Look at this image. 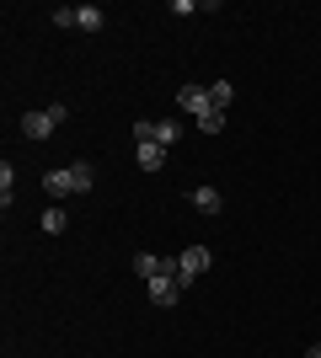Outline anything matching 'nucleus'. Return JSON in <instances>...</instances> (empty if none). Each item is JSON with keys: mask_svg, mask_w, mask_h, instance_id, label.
I'll list each match as a JSON object with an SVG mask.
<instances>
[{"mask_svg": "<svg viewBox=\"0 0 321 358\" xmlns=\"http://www.w3.org/2000/svg\"><path fill=\"white\" fill-rule=\"evenodd\" d=\"M64 118H70V107H64V102L38 107V113H22V134H27V139H48V134H54V129H59Z\"/></svg>", "mask_w": 321, "mask_h": 358, "instance_id": "1", "label": "nucleus"}, {"mask_svg": "<svg viewBox=\"0 0 321 358\" xmlns=\"http://www.w3.org/2000/svg\"><path fill=\"white\" fill-rule=\"evenodd\" d=\"M177 107H183V113H187V118H193V123H199L204 118V113H209V86H199V80H183V91H177Z\"/></svg>", "mask_w": 321, "mask_h": 358, "instance_id": "2", "label": "nucleus"}, {"mask_svg": "<svg viewBox=\"0 0 321 358\" xmlns=\"http://www.w3.org/2000/svg\"><path fill=\"white\" fill-rule=\"evenodd\" d=\"M145 294H150V305H177V294H183V284H177V273H155V278H145Z\"/></svg>", "mask_w": 321, "mask_h": 358, "instance_id": "3", "label": "nucleus"}, {"mask_svg": "<svg viewBox=\"0 0 321 358\" xmlns=\"http://www.w3.org/2000/svg\"><path fill=\"white\" fill-rule=\"evenodd\" d=\"M177 262H183V289H187V284H193V278H199V273L214 262V257H209V246H187V252L177 257Z\"/></svg>", "mask_w": 321, "mask_h": 358, "instance_id": "4", "label": "nucleus"}, {"mask_svg": "<svg viewBox=\"0 0 321 358\" xmlns=\"http://www.w3.org/2000/svg\"><path fill=\"white\" fill-rule=\"evenodd\" d=\"M187 198H193L199 214H225V193L220 187H187Z\"/></svg>", "mask_w": 321, "mask_h": 358, "instance_id": "5", "label": "nucleus"}, {"mask_svg": "<svg viewBox=\"0 0 321 358\" xmlns=\"http://www.w3.org/2000/svg\"><path fill=\"white\" fill-rule=\"evenodd\" d=\"M43 187H48V198H54V203H59V198H70V193H76L70 166H64V171H43Z\"/></svg>", "mask_w": 321, "mask_h": 358, "instance_id": "6", "label": "nucleus"}, {"mask_svg": "<svg viewBox=\"0 0 321 358\" xmlns=\"http://www.w3.org/2000/svg\"><path fill=\"white\" fill-rule=\"evenodd\" d=\"M11 203H16V166L0 161V209L11 214Z\"/></svg>", "mask_w": 321, "mask_h": 358, "instance_id": "7", "label": "nucleus"}, {"mask_svg": "<svg viewBox=\"0 0 321 358\" xmlns=\"http://www.w3.org/2000/svg\"><path fill=\"white\" fill-rule=\"evenodd\" d=\"M70 177H76V193H92L97 187V166L92 161H70Z\"/></svg>", "mask_w": 321, "mask_h": 358, "instance_id": "8", "label": "nucleus"}, {"mask_svg": "<svg viewBox=\"0 0 321 358\" xmlns=\"http://www.w3.org/2000/svg\"><path fill=\"white\" fill-rule=\"evenodd\" d=\"M102 22H107L102 6H76V27L80 32H102Z\"/></svg>", "mask_w": 321, "mask_h": 358, "instance_id": "9", "label": "nucleus"}, {"mask_svg": "<svg viewBox=\"0 0 321 358\" xmlns=\"http://www.w3.org/2000/svg\"><path fill=\"white\" fill-rule=\"evenodd\" d=\"M177 139H183V123L177 118H155V145L166 150V145H177Z\"/></svg>", "mask_w": 321, "mask_h": 358, "instance_id": "10", "label": "nucleus"}, {"mask_svg": "<svg viewBox=\"0 0 321 358\" xmlns=\"http://www.w3.org/2000/svg\"><path fill=\"white\" fill-rule=\"evenodd\" d=\"M134 155H139V171H161V166H166V150L161 145H139Z\"/></svg>", "mask_w": 321, "mask_h": 358, "instance_id": "11", "label": "nucleus"}, {"mask_svg": "<svg viewBox=\"0 0 321 358\" xmlns=\"http://www.w3.org/2000/svg\"><path fill=\"white\" fill-rule=\"evenodd\" d=\"M38 230H48V236H64V230H70V214H64L59 203H54V209L43 214V224H38Z\"/></svg>", "mask_w": 321, "mask_h": 358, "instance_id": "12", "label": "nucleus"}, {"mask_svg": "<svg viewBox=\"0 0 321 358\" xmlns=\"http://www.w3.org/2000/svg\"><path fill=\"white\" fill-rule=\"evenodd\" d=\"M209 102L220 107V113H225V107L236 102V86H230V80H214V86H209Z\"/></svg>", "mask_w": 321, "mask_h": 358, "instance_id": "13", "label": "nucleus"}, {"mask_svg": "<svg viewBox=\"0 0 321 358\" xmlns=\"http://www.w3.org/2000/svg\"><path fill=\"white\" fill-rule=\"evenodd\" d=\"M220 129H225V113H220V107H209V113L199 118V134H220Z\"/></svg>", "mask_w": 321, "mask_h": 358, "instance_id": "14", "label": "nucleus"}, {"mask_svg": "<svg viewBox=\"0 0 321 358\" xmlns=\"http://www.w3.org/2000/svg\"><path fill=\"white\" fill-rule=\"evenodd\" d=\"M54 27H76V6H54Z\"/></svg>", "mask_w": 321, "mask_h": 358, "instance_id": "15", "label": "nucleus"}, {"mask_svg": "<svg viewBox=\"0 0 321 358\" xmlns=\"http://www.w3.org/2000/svg\"><path fill=\"white\" fill-rule=\"evenodd\" d=\"M306 358H321V343H316V348H311V353H306Z\"/></svg>", "mask_w": 321, "mask_h": 358, "instance_id": "16", "label": "nucleus"}]
</instances>
